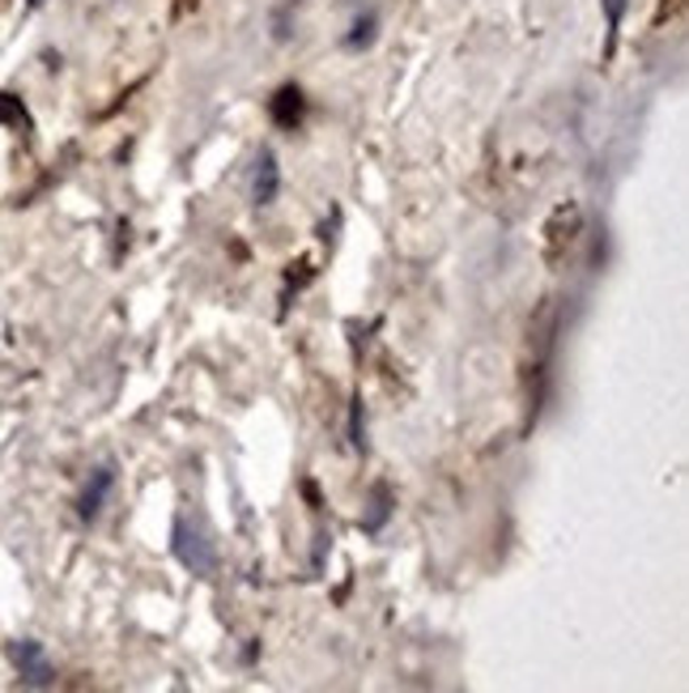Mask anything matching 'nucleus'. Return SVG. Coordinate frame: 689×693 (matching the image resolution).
<instances>
[{"label":"nucleus","instance_id":"6","mask_svg":"<svg viewBox=\"0 0 689 693\" xmlns=\"http://www.w3.org/2000/svg\"><path fill=\"white\" fill-rule=\"evenodd\" d=\"M387 515H392V494H387V485H375V498H371V515L362 519V532H383L387 524Z\"/></svg>","mask_w":689,"mask_h":693},{"label":"nucleus","instance_id":"8","mask_svg":"<svg viewBox=\"0 0 689 693\" xmlns=\"http://www.w3.org/2000/svg\"><path fill=\"white\" fill-rule=\"evenodd\" d=\"M371 34H375V18H362L354 26V34H350V48H362V43H371Z\"/></svg>","mask_w":689,"mask_h":693},{"label":"nucleus","instance_id":"9","mask_svg":"<svg viewBox=\"0 0 689 693\" xmlns=\"http://www.w3.org/2000/svg\"><path fill=\"white\" fill-rule=\"evenodd\" d=\"M604 9H609V34L618 39V26H621V13H626V0H604Z\"/></svg>","mask_w":689,"mask_h":693},{"label":"nucleus","instance_id":"7","mask_svg":"<svg viewBox=\"0 0 689 693\" xmlns=\"http://www.w3.org/2000/svg\"><path fill=\"white\" fill-rule=\"evenodd\" d=\"M350 443H354L357 452H366V434H362V400L354 396V405H350Z\"/></svg>","mask_w":689,"mask_h":693},{"label":"nucleus","instance_id":"2","mask_svg":"<svg viewBox=\"0 0 689 693\" xmlns=\"http://www.w3.org/2000/svg\"><path fill=\"white\" fill-rule=\"evenodd\" d=\"M9 660L18 664V672H22L26 685H51V664L43 660V646L39 643H13L9 646Z\"/></svg>","mask_w":689,"mask_h":693},{"label":"nucleus","instance_id":"5","mask_svg":"<svg viewBox=\"0 0 689 693\" xmlns=\"http://www.w3.org/2000/svg\"><path fill=\"white\" fill-rule=\"evenodd\" d=\"M273 120L282 123V128H294V123L303 120V95H298V86H286L282 95L273 98Z\"/></svg>","mask_w":689,"mask_h":693},{"label":"nucleus","instance_id":"1","mask_svg":"<svg viewBox=\"0 0 689 693\" xmlns=\"http://www.w3.org/2000/svg\"><path fill=\"white\" fill-rule=\"evenodd\" d=\"M170 550H175V557H179L191 574H214V566H217L214 541L205 536V527L188 524L184 515L175 519V541H170Z\"/></svg>","mask_w":689,"mask_h":693},{"label":"nucleus","instance_id":"3","mask_svg":"<svg viewBox=\"0 0 689 693\" xmlns=\"http://www.w3.org/2000/svg\"><path fill=\"white\" fill-rule=\"evenodd\" d=\"M111 489H116V468L102 464V468H95L90 481H86L81 503H77V515H81V519H98V511H102V503L111 498Z\"/></svg>","mask_w":689,"mask_h":693},{"label":"nucleus","instance_id":"4","mask_svg":"<svg viewBox=\"0 0 689 693\" xmlns=\"http://www.w3.org/2000/svg\"><path fill=\"white\" fill-rule=\"evenodd\" d=\"M277 191H282V167H277V154L273 149H264L260 162H256V184H252V196H256V205L268 209L273 200H277Z\"/></svg>","mask_w":689,"mask_h":693}]
</instances>
